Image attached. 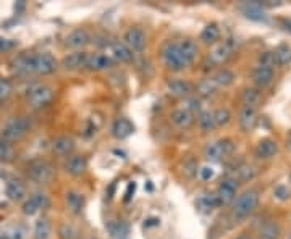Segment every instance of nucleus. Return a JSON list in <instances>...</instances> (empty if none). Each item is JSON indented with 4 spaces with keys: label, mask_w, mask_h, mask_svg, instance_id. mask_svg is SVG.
I'll return each mask as SVG.
<instances>
[{
    "label": "nucleus",
    "mask_w": 291,
    "mask_h": 239,
    "mask_svg": "<svg viewBox=\"0 0 291 239\" xmlns=\"http://www.w3.org/2000/svg\"><path fill=\"white\" fill-rule=\"evenodd\" d=\"M259 205V191L257 189H247L240 197L235 200L233 205V218L235 220H244L254 212Z\"/></svg>",
    "instance_id": "nucleus-1"
},
{
    "label": "nucleus",
    "mask_w": 291,
    "mask_h": 239,
    "mask_svg": "<svg viewBox=\"0 0 291 239\" xmlns=\"http://www.w3.org/2000/svg\"><path fill=\"white\" fill-rule=\"evenodd\" d=\"M29 130H31V121L26 117H16L3 126L2 139L8 142H18L28 134Z\"/></svg>",
    "instance_id": "nucleus-2"
},
{
    "label": "nucleus",
    "mask_w": 291,
    "mask_h": 239,
    "mask_svg": "<svg viewBox=\"0 0 291 239\" xmlns=\"http://www.w3.org/2000/svg\"><path fill=\"white\" fill-rule=\"evenodd\" d=\"M53 99V90L46 84H32L31 88L26 90V100L31 108H42L52 102Z\"/></svg>",
    "instance_id": "nucleus-3"
},
{
    "label": "nucleus",
    "mask_w": 291,
    "mask_h": 239,
    "mask_svg": "<svg viewBox=\"0 0 291 239\" xmlns=\"http://www.w3.org/2000/svg\"><path fill=\"white\" fill-rule=\"evenodd\" d=\"M233 152H235V142L231 139H218V141L210 142V144L206 147L204 155L210 162H222L225 160L226 157H230Z\"/></svg>",
    "instance_id": "nucleus-4"
},
{
    "label": "nucleus",
    "mask_w": 291,
    "mask_h": 239,
    "mask_svg": "<svg viewBox=\"0 0 291 239\" xmlns=\"http://www.w3.org/2000/svg\"><path fill=\"white\" fill-rule=\"evenodd\" d=\"M28 175L34 183L37 184H47L53 178V168L52 165L46 160H34L28 166Z\"/></svg>",
    "instance_id": "nucleus-5"
},
{
    "label": "nucleus",
    "mask_w": 291,
    "mask_h": 239,
    "mask_svg": "<svg viewBox=\"0 0 291 239\" xmlns=\"http://www.w3.org/2000/svg\"><path fill=\"white\" fill-rule=\"evenodd\" d=\"M162 59L165 61V65H167L172 71H181V70L189 66L186 63V60H184V57L181 54V50H179L178 44H172V42L163 47Z\"/></svg>",
    "instance_id": "nucleus-6"
},
{
    "label": "nucleus",
    "mask_w": 291,
    "mask_h": 239,
    "mask_svg": "<svg viewBox=\"0 0 291 239\" xmlns=\"http://www.w3.org/2000/svg\"><path fill=\"white\" fill-rule=\"evenodd\" d=\"M31 70L32 75H50L57 70V61L50 54H32Z\"/></svg>",
    "instance_id": "nucleus-7"
},
{
    "label": "nucleus",
    "mask_w": 291,
    "mask_h": 239,
    "mask_svg": "<svg viewBox=\"0 0 291 239\" xmlns=\"http://www.w3.org/2000/svg\"><path fill=\"white\" fill-rule=\"evenodd\" d=\"M238 184L240 181L236 178H226L223 179L220 186L217 189V199L220 205H230L236 200V191H238Z\"/></svg>",
    "instance_id": "nucleus-8"
},
{
    "label": "nucleus",
    "mask_w": 291,
    "mask_h": 239,
    "mask_svg": "<svg viewBox=\"0 0 291 239\" xmlns=\"http://www.w3.org/2000/svg\"><path fill=\"white\" fill-rule=\"evenodd\" d=\"M233 50H235V45H233L231 41L218 42L217 45L212 47L210 54H209V60L213 65H223L231 57Z\"/></svg>",
    "instance_id": "nucleus-9"
},
{
    "label": "nucleus",
    "mask_w": 291,
    "mask_h": 239,
    "mask_svg": "<svg viewBox=\"0 0 291 239\" xmlns=\"http://www.w3.org/2000/svg\"><path fill=\"white\" fill-rule=\"evenodd\" d=\"M123 42L133 52H143L144 47H146V34H144V31L139 30V28H129V30L125 32Z\"/></svg>",
    "instance_id": "nucleus-10"
},
{
    "label": "nucleus",
    "mask_w": 291,
    "mask_h": 239,
    "mask_svg": "<svg viewBox=\"0 0 291 239\" xmlns=\"http://www.w3.org/2000/svg\"><path fill=\"white\" fill-rule=\"evenodd\" d=\"M91 42V34L86 30H75L66 36L65 45L70 49H82Z\"/></svg>",
    "instance_id": "nucleus-11"
},
{
    "label": "nucleus",
    "mask_w": 291,
    "mask_h": 239,
    "mask_svg": "<svg viewBox=\"0 0 291 239\" xmlns=\"http://www.w3.org/2000/svg\"><path fill=\"white\" fill-rule=\"evenodd\" d=\"M87 59H89V54L84 50H76L68 54L65 59H63L62 65L65 66L66 70H80L82 66L87 65Z\"/></svg>",
    "instance_id": "nucleus-12"
},
{
    "label": "nucleus",
    "mask_w": 291,
    "mask_h": 239,
    "mask_svg": "<svg viewBox=\"0 0 291 239\" xmlns=\"http://www.w3.org/2000/svg\"><path fill=\"white\" fill-rule=\"evenodd\" d=\"M167 89H168V92L173 95V97H188V95L194 90V86L186 79L177 78V79L168 81Z\"/></svg>",
    "instance_id": "nucleus-13"
},
{
    "label": "nucleus",
    "mask_w": 291,
    "mask_h": 239,
    "mask_svg": "<svg viewBox=\"0 0 291 239\" xmlns=\"http://www.w3.org/2000/svg\"><path fill=\"white\" fill-rule=\"evenodd\" d=\"M48 205V199L44 193H36L29 197L23 205V212L26 215H34L36 212H39L41 209H46Z\"/></svg>",
    "instance_id": "nucleus-14"
},
{
    "label": "nucleus",
    "mask_w": 291,
    "mask_h": 239,
    "mask_svg": "<svg viewBox=\"0 0 291 239\" xmlns=\"http://www.w3.org/2000/svg\"><path fill=\"white\" fill-rule=\"evenodd\" d=\"M274 70H269V68H264V66H257L252 71V83L256 84L257 89H265L267 86L272 84L274 81Z\"/></svg>",
    "instance_id": "nucleus-15"
},
{
    "label": "nucleus",
    "mask_w": 291,
    "mask_h": 239,
    "mask_svg": "<svg viewBox=\"0 0 291 239\" xmlns=\"http://www.w3.org/2000/svg\"><path fill=\"white\" fill-rule=\"evenodd\" d=\"M276 152H278V144H276V141L270 139V137L262 139L256 147V155L262 160L272 159V157L276 155Z\"/></svg>",
    "instance_id": "nucleus-16"
},
{
    "label": "nucleus",
    "mask_w": 291,
    "mask_h": 239,
    "mask_svg": "<svg viewBox=\"0 0 291 239\" xmlns=\"http://www.w3.org/2000/svg\"><path fill=\"white\" fill-rule=\"evenodd\" d=\"M257 125V108L251 107H242L240 112V126L242 131L249 133Z\"/></svg>",
    "instance_id": "nucleus-17"
},
{
    "label": "nucleus",
    "mask_w": 291,
    "mask_h": 239,
    "mask_svg": "<svg viewBox=\"0 0 291 239\" xmlns=\"http://www.w3.org/2000/svg\"><path fill=\"white\" fill-rule=\"evenodd\" d=\"M87 170V160L82 155H71L65 164V171L71 176H81Z\"/></svg>",
    "instance_id": "nucleus-18"
},
{
    "label": "nucleus",
    "mask_w": 291,
    "mask_h": 239,
    "mask_svg": "<svg viewBox=\"0 0 291 239\" xmlns=\"http://www.w3.org/2000/svg\"><path fill=\"white\" fill-rule=\"evenodd\" d=\"M133 131H134V126L128 118H118L113 123V126H112V134H113L116 139H126L128 136L133 134Z\"/></svg>",
    "instance_id": "nucleus-19"
},
{
    "label": "nucleus",
    "mask_w": 291,
    "mask_h": 239,
    "mask_svg": "<svg viewBox=\"0 0 291 239\" xmlns=\"http://www.w3.org/2000/svg\"><path fill=\"white\" fill-rule=\"evenodd\" d=\"M86 66L89 70H96V71L109 70L113 66V60L105 54H92V55H89V59H87Z\"/></svg>",
    "instance_id": "nucleus-20"
},
{
    "label": "nucleus",
    "mask_w": 291,
    "mask_h": 239,
    "mask_svg": "<svg viewBox=\"0 0 291 239\" xmlns=\"http://www.w3.org/2000/svg\"><path fill=\"white\" fill-rule=\"evenodd\" d=\"M172 121L175 126L181 128V130H186L194 123V115L191 112H188L186 108H177L172 112Z\"/></svg>",
    "instance_id": "nucleus-21"
},
{
    "label": "nucleus",
    "mask_w": 291,
    "mask_h": 239,
    "mask_svg": "<svg viewBox=\"0 0 291 239\" xmlns=\"http://www.w3.org/2000/svg\"><path fill=\"white\" fill-rule=\"evenodd\" d=\"M73 149H75V141H73L71 137H68V136L57 137V139L53 141V144H52L53 154H57V155H60V157L71 154Z\"/></svg>",
    "instance_id": "nucleus-22"
},
{
    "label": "nucleus",
    "mask_w": 291,
    "mask_h": 239,
    "mask_svg": "<svg viewBox=\"0 0 291 239\" xmlns=\"http://www.w3.org/2000/svg\"><path fill=\"white\" fill-rule=\"evenodd\" d=\"M178 47H179V50H181V54L184 57V60H186V63L188 65L194 63V60H196L197 55H199V47H197L196 42L191 41V39H186V41L179 42Z\"/></svg>",
    "instance_id": "nucleus-23"
},
{
    "label": "nucleus",
    "mask_w": 291,
    "mask_h": 239,
    "mask_svg": "<svg viewBox=\"0 0 291 239\" xmlns=\"http://www.w3.org/2000/svg\"><path fill=\"white\" fill-rule=\"evenodd\" d=\"M262 100V94L260 89L257 88H247L242 90L241 94V102L244 107H251V108H257V105L260 104Z\"/></svg>",
    "instance_id": "nucleus-24"
},
{
    "label": "nucleus",
    "mask_w": 291,
    "mask_h": 239,
    "mask_svg": "<svg viewBox=\"0 0 291 239\" xmlns=\"http://www.w3.org/2000/svg\"><path fill=\"white\" fill-rule=\"evenodd\" d=\"M7 195L13 202H21L26 199V188L19 181H8L7 184Z\"/></svg>",
    "instance_id": "nucleus-25"
},
{
    "label": "nucleus",
    "mask_w": 291,
    "mask_h": 239,
    "mask_svg": "<svg viewBox=\"0 0 291 239\" xmlns=\"http://www.w3.org/2000/svg\"><path fill=\"white\" fill-rule=\"evenodd\" d=\"M112 54L116 60L123 61V63H129L133 60V50L125 42H113L112 44Z\"/></svg>",
    "instance_id": "nucleus-26"
},
{
    "label": "nucleus",
    "mask_w": 291,
    "mask_h": 239,
    "mask_svg": "<svg viewBox=\"0 0 291 239\" xmlns=\"http://www.w3.org/2000/svg\"><path fill=\"white\" fill-rule=\"evenodd\" d=\"M105 228L113 239H125L128 236V226H126V223L121 222V220H110V222L105 224Z\"/></svg>",
    "instance_id": "nucleus-27"
},
{
    "label": "nucleus",
    "mask_w": 291,
    "mask_h": 239,
    "mask_svg": "<svg viewBox=\"0 0 291 239\" xmlns=\"http://www.w3.org/2000/svg\"><path fill=\"white\" fill-rule=\"evenodd\" d=\"M218 199H217V194H212V193H206L202 195H199L197 199V209L201 212H212L213 209L218 207Z\"/></svg>",
    "instance_id": "nucleus-28"
},
{
    "label": "nucleus",
    "mask_w": 291,
    "mask_h": 239,
    "mask_svg": "<svg viewBox=\"0 0 291 239\" xmlns=\"http://www.w3.org/2000/svg\"><path fill=\"white\" fill-rule=\"evenodd\" d=\"M280 234H281L280 224L275 222H267L262 224V228L259 229L260 239H280Z\"/></svg>",
    "instance_id": "nucleus-29"
},
{
    "label": "nucleus",
    "mask_w": 291,
    "mask_h": 239,
    "mask_svg": "<svg viewBox=\"0 0 291 239\" xmlns=\"http://www.w3.org/2000/svg\"><path fill=\"white\" fill-rule=\"evenodd\" d=\"M212 79H213V83L218 86V89L228 88V86H231L233 81H235V73L226 68H223L220 71H217V73L212 76Z\"/></svg>",
    "instance_id": "nucleus-30"
},
{
    "label": "nucleus",
    "mask_w": 291,
    "mask_h": 239,
    "mask_svg": "<svg viewBox=\"0 0 291 239\" xmlns=\"http://www.w3.org/2000/svg\"><path fill=\"white\" fill-rule=\"evenodd\" d=\"M197 121H199V126H201L202 131L206 133H210L217 128V123H215V118H213V113L212 112H207L204 110L197 115Z\"/></svg>",
    "instance_id": "nucleus-31"
},
{
    "label": "nucleus",
    "mask_w": 291,
    "mask_h": 239,
    "mask_svg": "<svg viewBox=\"0 0 291 239\" xmlns=\"http://www.w3.org/2000/svg\"><path fill=\"white\" fill-rule=\"evenodd\" d=\"M257 176V168L254 165H249V164H244V165H240L236 168V173L233 178H236L238 181H251L254 179Z\"/></svg>",
    "instance_id": "nucleus-32"
},
{
    "label": "nucleus",
    "mask_w": 291,
    "mask_h": 239,
    "mask_svg": "<svg viewBox=\"0 0 291 239\" xmlns=\"http://www.w3.org/2000/svg\"><path fill=\"white\" fill-rule=\"evenodd\" d=\"M66 204H68V209H70L73 213H80L82 207H84V197H82L80 193L70 191V193H66Z\"/></svg>",
    "instance_id": "nucleus-33"
},
{
    "label": "nucleus",
    "mask_w": 291,
    "mask_h": 239,
    "mask_svg": "<svg viewBox=\"0 0 291 239\" xmlns=\"http://www.w3.org/2000/svg\"><path fill=\"white\" fill-rule=\"evenodd\" d=\"M257 66H264V68L269 70H275L276 66H280L278 59L275 55V50H265L259 55V65Z\"/></svg>",
    "instance_id": "nucleus-34"
},
{
    "label": "nucleus",
    "mask_w": 291,
    "mask_h": 239,
    "mask_svg": "<svg viewBox=\"0 0 291 239\" xmlns=\"http://www.w3.org/2000/svg\"><path fill=\"white\" fill-rule=\"evenodd\" d=\"M218 90V86L213 83L212 78H207V79H202L201 83L197 84V94L201 97H212Z\"/></svg>",
    "instance_id": "nucleus-35"
},
{
    "label": "nucleus",
    "mask_w": 291,
    "mask_h": 239,
    "mask_svg": "<svg viewBox=\"0 0 291 239\" xmlns=\"http://www.w3.org/2000/svg\"><path fill=\"white\" fill-rule=\"evenodd\" d=\"M15 146L13 142H8L5 139H0V162L2 164H8L15 159Z\"/></svg>",
    "instance_id": "nucleus-36"
},
{
    "label": "nucleus",
    "mask_w": 291,
    "mask_h": 239,
    "mask_svg": "<svg viewBox=\"0 0 291 239\" xmlns=\"http://www.w3.org/2000/svg\"><path fill=\"white\" fill-rule=\"evenodd\" d=\"M50 236V223L47 218H39L34 226V239H48Z\"/></svg>",
    "instance_id": "nucleus-37"
},
{
    "label": "nucleus",
    "mask_w": 291,
    "mask_h": 239,
    "mask_svg": "<svg viewBox=\"0 0 291 239\" xmlns=\"http://www.w3.org/2000/svg\"><path fill=\"white\" fill-rule=\"evenodd\" d=\"M218 36H220V30L217 28V25H207L201 32V41L206 42V44H213Z\"/></svg>",
    "instance_id": "nucleus-38"
},
{
    "label": "nucleus",
    "mask_w": 291,
    "mask_h": 239,
    "mask_svg": "<svg viewBox=\"0 0 291 239\" xmlns=\"http://www.w3.org/2000/svg\"><path fill=\"white\" fill-rule=\"evenodd\" d=\"M242 12H244L246 16L251 18V20L260 21V20H264V18H265L264 10H262V8L257 5V3H246V5L242 7Z\"/></svg>",
    "instance_id": "nucleus-39"
},
{
    "label": "nucleus",
    "mask_w": 291,
    "mask_h": 239,
    "mask_svg": "<svg viewBox=\"0 0 291 239\" xmlns=\"http://www.w3.org/2000/svg\"><path fill=\"white\" fill-rule=\"evenodd\" d=\"M213 118H215L217 126H226L231 121V112L228 108H217L213 112Z\"/></svg>",
    "instance_id": "nucleus-40"
},
{
    "label": "nucleus",
    "mask_w": 291,
    "mask_h": 239,
    "mask_svg": "<svg viewBox=\"0 0 291 239\" xmlns=\"http://www.w3.org/2000/svg\"><path fill=\"white\" fill-rule=\"evenodd\" d=\"M275 55L278 59L280 65H286L291 61V47H288L286 44H281L275 49Z\"/></svg>",
    "instance_id": "nucleus-41"
},
{
    "label": "nucleus",
    "mask_w": 291,
    "mask_h": 239,
    "mask_svg": "<svg viewBox=\"0 0 291 239\" xmlns=\"http://www.w3.org/2000/svg\"><path fill=\"white\" fill-rule=\"evenodd\" d=\"M12 90H13L12 81L7 79V78H0V105H2L5 100L10 97Z\"/></svg>",
    "instance_id": "nucleus-42"
},
{
    "label": "nucleus",
    "mask_w": 291,
    "mask_h": 239,
    "mask_svg": "<svg viewBox=\"0 0 291 239\" xmlns=\"http://www.w3.org/2000/svg\"><path fill=\"white\" fill-rule=\"evenodd\" d=\"M274 194H275L276 199H280V200H288L291 193H290V189L286 188V186H276L275 191H274Z\"/></svg>",
    "instance_id": "nucleus-43"
},
{
    "label": "nucleus",
    "mask_w": 291,
    "mask_h": 239,
    "mask_svg": "<svg viewBox=\"0 0 291 239\" xmlns=\"http://www.w3.org/2000/svg\"><path fill=\"white\" fill-rule=\"evenodd\" d=\"M186 104H188V105H186V107H184V108H186L188 112H191L193 115H194V113H201V112H202V110H201V102H199L197 99H189Z\"/></svg>",
    "instance_id": "nucleus-44"
},
{
    "label": "nucleus",
    "mask_w": 291,
    "mask_h": 239,
    "mask_svg": "<svg viewBox=\"0 0 291 239\" xmlns=\"http://www.w3.org/2000/svg\"><path fill=\"white\" fill-rule=\"evenodd\" d=\"M199 178L202 181H209L213 178V168L212 166H202L201 170H199Z\"/></svg>",
    "instance_id": "nucleus-45"
},
{
    "label": "nucleus",
    "mask_w": 291,
    "mask_h": 239,
    "mask_svg": "<svg viewBox=\"0 0 291 239\" xmlns=\"http://www.w3.org/2000/svg\"><path fill=\"white\" fill-rule=\"evenodd\" d=\"M60 234H62L63 239H73V238H75L76 231L71 226H68V224H63L62 229H60Z\"/></svg>",
    "instance_id": "nucleus-46"
},
{
    "label": "nucleus",
    "mask_w": 291,
    "mask_h": 239,
    "mask_svg": "<svg viewBox=\"0 0 291 239\" xmlns=\"http://www.w3.org/2000/svg\"><path fill=\"white\" fill-rule=\"evenodd\" d=\"M196 170H197V165H196V162H194V160H189V162L184 164V171H186L188 176H193L194 173H196Z\"/></svg>",
    "instance_id": "nucleus-47"
},
{
    "label": "nucleus",
    "mask_w": 291,
    "mask_h": 239,
    "mask_svg": "<svg viewBox=\"0 0 291 239\" xmlns=\"http://www.w3.org/2000/svg\"><path fill=\"white\" fill-rule=\"evenodd\" d=\"M13 45H15L13 42H10L7 39H0V50H8V49H12Z\"/></svg>",
    "instance_id": "nucleus-48"
},
{
    "label": "nucleus",
    "mask_w": 291,
    "mask_h": 239,
    "mask_svg": "<svg viewBox=\"0 0 291 239\" xmlns=\"http://www.w3.org/2000/svg\"><path fill=\"white\" fill-rule=\"evenodd\" d=\"M134 188H136V184L133 183V184H129V188H128V193H126V200L128 199H131V191H134Z\"/></svg>",
    "instance_id": "nucleus-49"
},
{
    "label": "nucleus",
    "mask_w": 291,
    "mask_h": 239,
    "mask_svg": "<svg viewBox=\"0 0 291 239\" xmlns=\"http://www.w3.org/2000/svg\"><path fill=\"white\" fill-rule=\"evenodd\" d=\"M235 239H252V238H251V234H247V233H241L240 236H236Z\"/></svg>",
    "instance_id": "nucleus-50"
},
{
    "label": "nucleus",
    "mask_w": 291,
    "mask_h": 239,
    "mask_svg": "<svg viewBox=\"0 0 291 239\" xmlns=\"http://www.w3.org/2000/svg\"><path fill=\"white\" fill-rule=\"evenodd\" d=\"M285 26H286V30L291 31V20H285Z\"/></svg>",
    "instance_id": "nucleus-51"
},
{
    "label": "nucleus",
    "mask_w": 291,
    "mask_h": 239,
    "mask_svg": "<svg viewBox=\"0 0 291 239\" xmlns=\"http://www.w3.org/2000/svg\"><path fill=\"white\" fill-rule=\"evenodd\" d=\"M0 239H8L7 236H3V234H0Z\"/></svg>",
    "instance_id": "nucleus-52"
},
{
    "label": "nucleus",
    "mask_w": 291,
    "mask_h": 239,
    "mask_svg": "<svg viewBox=\"0 0 291 239\" xmlns=\"http://www.w3.org/2000/svg\"><path fill=\"white\" fill-rule=\"evenodd\" d=\"M288 144H290V149H291V134H290V139H288Z\"/></svg>",
    "instance_id": "nucleus-53"
}]
</instances>
